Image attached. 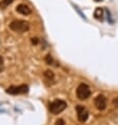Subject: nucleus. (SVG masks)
<instances>
[{"instance_id": "obj_5", "label": "nucleus", "mask_w": 118, "mask_h": 125, "mask_svg": "<svg viewBox=\"0 0 118 125\" xmlns=\"http://www.w3.org/2000/svg\"><path fill=\"white\" fill-rule=\"evenodd\" d=\"M76 112H77V117L79 122H85L89 118V110L83 105H77L76 106Z\"/></svg>"}, {"instance_id": "obj_15", "label": "nucleus", "mask_w": 118, "mask_h": 125, "mask_svg": "<svg viewBox=\"0 0 118 125\" xmlns=\"http://www.w3.org/2000/svg\"><path fill=\"white\" fill-rule=\"evenodd\" d=\"M38 42H39V40H38V38H36V37L32 38V43H33V44H35V45H37Z\"/></svg>"}, {"instance_id": "obj_12", "label": "nucleus", "mask_w": 118, "mask_h": 125, "mask_svg": "<svg viewBox=\"0 0 118 125\" xmlns=\"http://www.w3.org/2000/svg\"><path fill=\"white\" fill-rule=\"evenodd\" d=\"M55 125H65V123H64V121L62 119H58L56 121V123H55Z\"/></svg>"}, {"instance_id": "obj_7", "label": "nucleus", "mask_w": 118, "mask_h": 125, "mask_svg": "<svg viewBox=\"0 0 118 125\" xmlns=\"http://www.w3.org/2000/svg\"><path fill=\"white\" fill-rule=\"evenodd\" d=\"M16 12H18L19 14H21V15H30L31 13H32V10L29 8V5L27 4H24V3H20V4L17 5L16 8Z\"/></svg>"}, {"instance_id": "obj_9", "label": "nucleus", "mask_w": 118, "mask_h": 125, "mask_svg": "<svg viewBox=\"0 0 118 125\" xmlns=\"http://www.w3.org/2000/svg\"><path fill=\"white\" fill-rule=\"evenodd\" d=\"M43 76H44V78H46L47 80H48V81H51V80H53L54 77H55V75H54V73L50 71V69H47V71H46L43 73Z\"/></svg>"}, {"instance_id": "obj_13", "label": "nucleus", "mask_w": 118, "mask_h": 125, "mask_svg": "<svg viewBox=\"0 0 118 125\" xmlns=\"http://www.w3.org/2000/svg\"><path fill=\"white\" fill-rule=\"evenodd\" d=\"M113 105L118 108V96L116 97V98H114V100H113Z\"/></svg>"}, {"instance_id": "obj_16", "label": "nucleus", "mask_w": 118, "mask_h": 125, "mask_svg": "<svg viewBox=\"0 0 118 125\" xmlns=\"http://www.w3.org/2000/svg\"><path fill=\"white\" fill-rule=\"evenodd\" d=\"M95 1H97V2H99V1H102V0H95Z\"/></svg>"}, {"instance_id": "obj_11", "label": "nucleus", "mask_w": 118, "mask_h": 125, "mask_svg": "<svg viewBox=\"0 0 118 125\" xmlns=\"http://www.w3.org/2000/svg\"><path fill=\"white\" fill-rule=\"evenodd\" d=\"M46 62L47 64H52L53 63V58H52L51 55H47V57H46Z\"/></svg>"}, {"instance_id": "obj_1", "label": "nucleus", "mask_w": 118, "mask_h": 125, "mask_svg": "<svg viewBox=\"0 0 118 125\" xmlns=\"http://www.w3.org/2000/svg\"><path fill=\"white\" fill-rule=\"evenodd\" d=\"M10 29L16 33H25L30 30V23L24 20H14L10 23Z\"/></svg>"}, {"instance_id": "obj_2", "label": "nucleus", "mask_w": 118, "mask_h": 125, "mask_svg": "<svg viewBox=\"0 0 118 125\" xmlns=\"http://www.w3.org/2000/svg\"><path fill=\"white\" fill-rule=\"evenodd\" d=\"M76 95H77V98L79 100H81V101L90 98V96H91V89H90L89 85H86L85 83L79 84L77 89H76Z\"/></svg>"}, {"instance_id": "obj_10", "label": "nucleus", "mask_w": 118, "mask_h": 125, "mask_svg": "<svg viewBox=\"0 0 118 125\" xmlns=\"http://www.w3.org/2000/svg\"><path fill=\"white\" fill-rule=\"evenodd\" d=\"M13 1L14 0H1V1H0V9L4 10L6 6H9Z\"/></svg>"}, {"instance_id": "obj_4", "label": "nucleus", "mask_w": 118, "mask_h": 125, "mask_svg": "<svg viewBox=\"0 0 118 125\" xmlns=\"http://www.w3.org/2000/svg\"><path fill=\"white\" fill-rule=\"evenodd\" d=\"M6 93L10 95H23V94L29 93V86L26 84H21L18 86H10L6 89Z\"/></svg>"}, {"instance_id": "obj_8", "label": "nucleus", "mask_w": 118, "mask_h": 125, "mask_svg": "<svg viewBox=\"0 0 118 125\" xmlns=\"http://www.w3.org/2000/svg\"><path fill=\"white\" fill-rule=\"evenodd\" d=\"M94 17L97 20H102L103 18V10L101 8H97L94 12Z\"/></svg>"}, {"instance_id": "obj_3", "label": "nucleus", "mask_w": 118, "mask_h": 125, "mask_svg": "<svg viewBox=\"0 0 118 125\" xmlns=\"http://www.w3.org/2000/svg\"><path fill=\"white\" fill-rule=\"evenodd\" d=\"M48 108H50V112L53 115H58L67 108V103L63 100H55V101L50 103Z\"/></svg>"}, {"instance_id": "obj_6", "label": "nucleus", "mask_w": 118, "mask_h": 125, "mask_svg": "<svg viewBox=\"0 0 118 125\" xmlns=\"http://www.w3.org/2000/svg\"><path fill=\"white\" fill-rule=\"evenodd\" d=\"M106 98L103 95H98L94 99V105L98 110H105L106 108Z\"/></svg>"}, {"instance_id": "obj_14", "label": "nucleus", "mask_w": 118, "mask_h": 125, "mask_svg": "<svg viewBox=\"0 0 118 125\" xmlns=\"http://www.w3.org/2000/svg\"><path fill=\"white\" fill-rule=\"evenodd\" d=\"M3 64H4V63H3V58L0 56V72L3 71Z\"/></svg>"}]
</instances>
